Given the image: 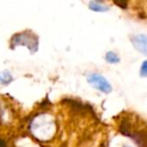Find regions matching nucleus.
Segmentation results:
<instances>
[{
  "mask_svg": "<svg viewBox=\"0 0 147 147\" xmlns=\"http://www.w3.org/2000/svg\"><path fill=\"white\" fill-rule=\"evenodd\" d=\"M88 82L94 88H96L97 90L101 91V92L105 93V94H109L110 92H112V86L110 85V83L102 75H100V74H97V73L90 74L88 76Z\"/></svg>",
  "mask_w": 147,
  "mask_h": 147,
  "instance_id": "obj_1",
  "label": "nucleus"
},
{
  "mask_svg": "<svg viewBox=\"0 0 147 147\" xmlns=\"http://www.w3.org/2000/svg\"><path fill=\"white\" fill-rule=\"evenodd\" d=\"M132 42L134 45V47H136L138 51H140L141 53H146V35L145 34H138L134 35L132 37Z\"/></svg>",
  "mask_w": 147,
  "mask_h": 147,
  "instance_id": "obj_2",
  "label": "nucleus"
},
{
  "mask_svg": "<svg viewBox=\"0 0 147 147\" xmlns=\"http://www.w3.org/2000/svg\"><path fill=\"white\" fill-rule=\"evenodd\" d=\"M89 8L93 11H97V12H105V11H108L109 8L107 6H105L103 3H99L96 1H92V2L89 3Z\"/></svg>",
  "mask_w": 147,
  "mask_h": 147,
  "instance_id": "obj_3",
  "label": "nucleus"
},
{
  "mask_svg": "<svg viewBox=\"0 0 147 147\" xmlns=\"http://www.w3.org/2000/svg\"><path fill=\"white\" fill-rule=\"evenodd\" d=\"M105 59L108 61L109 63H118L120 61V57L114 51H108L105 55Z\"/></svg>",
  "mask_w": 147,
  "mask_h": 147,
  "instance_id": "obj_4",
  "label": "nucleus"
},
{
  "mask_svg": "<svg viewBox=\"0 0 147 147\" xmlns=\"http://www.w3.org/2000/svg\"><path fill=\"white\" fill-rule=\"evenodd\" d=\"M12 81V76L10 75V73L7 71H1L0 73V84L7 85Z\"/></svg>",
  "mask_w": 147,
  "mask_h": 147,
  "instance_id": "obj_5",
  "label": "nucleus"
},
{
  "mask_svg": "<svg viewBox=\"0 0 147 147\" xmlns=\"http://www.w3.org/2000/svg\"><path fill=\"white\" fill-rule=\"evenodd\" d=\"M146 61L142 63V67H141V76L142 77H146Z\"/></svg>",
  "mask_w": 147,
  "mask_h": 147,
  "instance_id": "obj_6",
  "label": "nucleus"
},
{
  "mask_svg": "<svg viewBox=\"0 0 147 147\" xmlns=\"http://www.w3.org/2000/svg\"><path fill=\"white\" fill-rule=\"evenodd\" d=\"M124 147H130V146H124Z\"/></svg>",
  "mask_w": 147,
  "mask_h": 147,
  "instance_id": "obj_7",
  "label": "nucleus"
}]
</instances>
